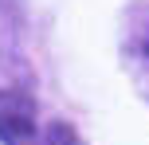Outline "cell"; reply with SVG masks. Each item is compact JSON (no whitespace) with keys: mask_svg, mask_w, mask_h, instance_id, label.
<instances>
[{"mask_svg":"<svg viewBox=\"0 0 149 145\" xmlns=\"http://www.w3.org/2000/svg\"><path fill=\"white\" fill-rule=\"evenodd\" d=\"M39 145H82V137L74 133V126L51 122V126H43V133H39Z\"/></svg>","mask_w":149,"mask_h":145,"instance_id":"obj_2","label":"cell"},{"mask_svg":"<svg viewBox=\"0 0 149 145\" xmlns=\"http://www.w3.org/2000/svg\"><path fill=\"white\" fill-rule=\"evenodd\" d=\"M0 141L4 145H39V106L28 90H0Z\"/></svg>","mask_w":149,"mask_h":145,"instance_id":"obj_1","label":"cell"},{"mask_svg":"<svg viewBox=\"0 0 149 145\" xmlns=\"http://www.w3.org/2000/svg\"><path fill=\"white\" fill-rule=\"evenodd\" d=\"M137 59H141L145 67H149V24L141 28V35H137Z\"/></svg>","mask_w":149,"mask_h":145,"instance_id":"obj_3","label":"cell"}]
</instances>
